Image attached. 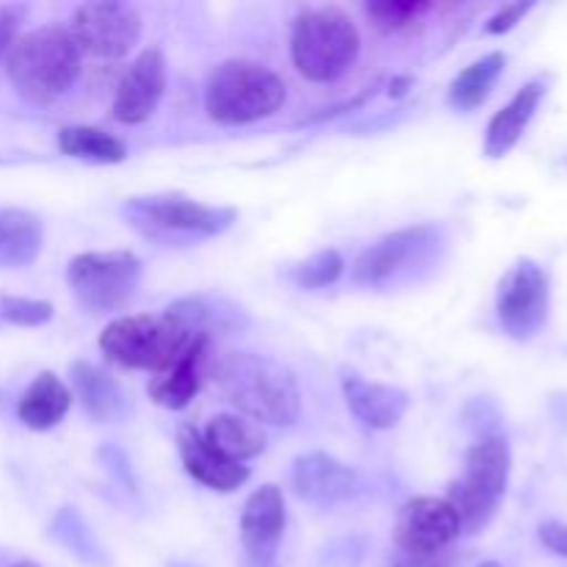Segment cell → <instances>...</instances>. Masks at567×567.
<instances>
[{
    "label": "cell",
    "mask_w": 567,
    "mask_h": 567,
    "mask_svg": "<svg viewBox=\"0 0 567 567\" xmlns=\"http://www.w3.org/2000/svg\"><path fill=\"white\" fill-rule=\"evenodd\" d=\"M221 396L252 424L293 426L302 413L297 377L277 360L252 352H225L210 365Z\"/></svg>",
    "instance_id": "cell-1"
},
{
    "label": "cell",
    "mask_w": 567,
    "mask_h": 567,
    "mask_svg": "<svg viewBox=\"0 0 567 567\" xmlns=\"http://www.w3.org/2000/svg\"><path fill=\"white\" fill-rule=\"evenodd\" d=\"M81 48L70 28L48 22L22 33L6 55V72L20 97L48 105L64 97L81 75Z\"/></svg>",
    "instance_id": "cell-2"
},
{
    "label": "cell",
    "mask_w": 567,
    "mask_h": 567,
    "mask_svg": "<svg viewBox=\"0 0 567 567\" xmlns=\"http://www.w3.org/2000/svg\"><path fill=\"white\" fill-rule=\"evenodd\" d=\"M127 227L161 247H192L230 230L238 219L236 208L205 205L183 194H147L120 205Z\"/></svg>",
    "instance_id": "cell-3"
},
{
    "label": "cell",
    "mask_w": 567,
    "mask_h": 567,
    "mask_svg": "<svg viewBox=\"0 0 567 567\" xmlns=\"http://www.w3.org/2000/svg\"><path fill=\"white\" fill-rule=\"evenodd\" d=\"M197 338L169 310L120 316L100 332V352L120 369L161 374L177 363Z\"/></svg>",
    "instance_id": "cell-4"
},
{
    "label": "cell",
    "mask_w": 567,
    "mask_h": 567,
    "mask_svg": "<svg viewBox=\"0 0 567 567\" xmlns=\"http://www.w3.org/2000/svg\"><path fill=\"white\" fill-rule=\"evenodd\" d=\"M286 103V83L260 61H221L205 81V111L221 125H247L271 116Z\"/></svg>",
    "instance_id": "cell-5"
},
{
    "label": "cell",
    "mask_w": 567,
    "mask_h": 567,
    "mask_svg": "<svg viewBox=\"0 0 567 567\" xmlns=\"http://www.w3.org/2000/svg\"><path fill=\"white\" fill-rule=\"evenodd\" d=\"M360 55V33L352 17L338 6H319L297 17L291 31V59L299 75L332 83L347 75Z\"/></svg>",
    "instance_id": "cell-6"
},
{
    "label": "cell",
    "mask_w": 567,
    "mask_h": 567,
    "mask_svg": "<svg viewBox=\"0 0 567 567\" xmlns=\"http://www.w3.org/2000/svg\"><path fill=\"white\" fill-rule=\"evenodd\" d=\"M509 471H513V452L504 437L487 435L468 449L463 476L449 485L446 496L457 513L463 535H476L491 524L507 493Z\"/></svg>",
    "instance_id": "cell-7"
},
{
    "label": "cell",
    "mask_w": 567,
    "mask_h": 567,
    "mask_svg": "<svg viewBox=\"0 0 567 567\" xmlns=\"http://www.w3.org/2000/svg\"><path fill=\"white\" fill-rule=\"evenodd\" d=\"M66 286L89 313H116L142 286V260L127 249L75 255L66 266Z\"/></svg>",
    "instance_id": "cell-8"
},
{
    "label": "cell",
    "mask_w": 567,
    "mask_h": 567,
    "mask_svg": "<svg viewBox=\"0 0 567 567\" xmlns=\"http://www.w3.org/2000/svg\"><path fill=\"white\" fill-rule=\"evenodd\" d=\"M446 236L437 225H413L388 233L380 241L360 252L352 266V280L365 288H385L415 269L432 264L441 255Z\"/></svg>",
    "instance_id": "cell-9"
},
{
    "label": "cell",
    "mask_w": 567,
    "mask_h": 567,
    "mask_svg": "<svg viewBox=\"0 0 567 567\" xmlns=\"http://www.w3.org/2000/svg\"><path fill=\"white\" fill-rule=\"evenodd\" d=\"M551 310V280L546 269L529 258H520L498 282L496 316L502 330L513 341H532L543 332Z\"/></svg>",
    "instance_id": "cell-10"
},
{
    "label": "cell",
    "mask_w": 567,
    "mask_h": 567,
    "mask_svg": "<svg viewBox=\"0 0 567 567\" xmlns=\"http://www.w3.org/2000/svg\"><path fill=\"white\" fill-rule=\"evenodd\" d=\"M70 33L81 53L109 61L125 59L142 39V14L116 0L83 3L72 14Z\"/></svg>",
    "instance_id": "cell-11"
},
{
    "label": "cell",
    "mask_w": 567,
    "mask_h": 567,
    "mask_svg": "<svg viewBox=\"0 0 567 567\" xmlns=\"http://www.w3.org/2000/svg\"><path fill=\"white\" fill-rule=\"evenodd\" d=\"M460 532V518L446 498L419 496L404 504L396 515L393 540L404 554L415 559H426L432 554L452 546Z\"/></svg>",
    "instance_id": "cell-12"
},
{
    "label": "cell",
    "mask_w": 567,
    "mask_h": 567,
    "mask_svg": "<svg viewBox=\"0 0 567 567\" xmlns=\"http://www.w3.org/2000/svg\"><path fill=\"white\" fill-rule=\"evenodd\" d=\"M286 532V502L277 485H264L247 498L241 509V548L247 567H271Z\"/></svg>",
    "instance_id": "cell-13"
},
{
    "label": "cell",
    "mask_w": 567,
    "mask_h": 567,
    "mask_svg": "<svg viewBox=\"0 0 567 567\" xmlns=\"http://www.w3.org/2000/svg\"><path fill=\"white\" fill-rule=\"evenodd\" d=\"M166 94V59L161 50L150 48L138 53L116 83L111 114L122 125H142L158 111Z\"/></svg>",
    "instance_id": "cell-14"
},
{
    "label": "cell",
    "mask_w": 567,
    "mask_h": 567,
    "mask_svg": "<svg viewBox=\"0 0 567 567\" xmlns=\"http://www.w3.org/2000/svg\"><path fill=\"white\" fill-rule=\"evenodd\" d=\"M293 491L313 507H338L363 493V480L352 465L341 463L327 452H310L297 457L291 471Z\"/></svg>",
    "instance_id": "cell-15"
},
{
    "label": "cell",
    "mask_w": 567,
    "mask_h": 567,
    "mask_svg": "<svg viewBox=\"0 0 567 567\" xmlns=\"http://www.w3.org/2000/svg\"><path fill=\"white\" fill-rule=\"evenodd\" d=\"M341 388L347 408L369 430H393L410 410L408 391L365 380L358 371H343Z\"/></svg>",
    "instance_id": "cell-16"
},
{
    "label": "cell",
    "mask_w": 567,
    "mask_h": 567,
    "mask_svg": "<svg viewBox=\"0 0 567 567\" xmlns=\"http://www.w3.org/2000/svg\"><path fill=\"white\" fill-rule=\"evenodd\" d=\"M177 454H181L186 474L208 491L233 493L249 480L247 465L221 457L216 449H210L203 432L194 430L192 424H181V430H177Z\"/></svg>",
    "instance_id": "cell-17"
},
{
    "label": "cell",
    "mask_w": 567,
    "mask_h": 567,
    "mask_svg": "<svg viewBox=\"0 0 567 567\" xmlns=\"http://www.w3.org/2000/svg\"><path fill=\"white\" fill-rule=\"evenodd\" d=\"M210 347H214V338L199 336L177 363H172L169 369L150 380V399L166 410L188 408L192 399L197 396L199 385H203V374L210 365Z\"/></svg>",
    "instance_id": "cell-18"
},
{
    "label": "cell",
    "mask_w": 567,
    "mask_h": 567,
    "mask_svg": "<svg viewBox=\"0 0 567 567\" xmlns=\"http://www.w3.org/2000/svg\"><path fill=\"white\" fill-rule=\"evenodd\" d=\"M72 391L81 399L83 413L94 421V424H116L131 415V396L122 391L120 382L111 374H105L100 365L78 360L70 369Z\"/></svg>",
    "instance_id": "cell-19"
},
{
    "label": "cell",
    "mask_w": 567,
    "mask_h": 567,
    "mask_svg": "<svg viewBox=\"0 0 567 567\" xmlns=\"http://www.w3.org/2000/svg\"><path fill=\"white\" fill-rule=\"evenodd\" d=\"M543 97H546V83L537 78V81L524 83V86L515 92V97L509 100L502 111H496V116H493L485 133L487 158H504V155L520 142V136L526 133L529 122L535 120Z\"/></svg>",
    "instance_id": "cell-20"
},
{
    "label": "cell",
    "mask_w": 567,
    "mask_h": 567,
    "mask_svg": "<svg viewBox=\"0 0 567 567\" xmlns=\"http://www.w3.org/2000/svg\"><path fill=\"white\" fill-rule=\"evenodd\" d=\"M175 319H181L194 336L214 338L216 332H236L249 324L247 313L238 305H233L225 297H210V293H194L172 302L169 308Z\"/></svg>",
    "instance_id": "cell-21"
},
{
    "label": "cell",
    "mask_w": 567,
    "mask_h": 567,
    "mask_svg": "<svg viewBox=\"0 0 567 567\" xmlns=\"http://www.w3.org/2000/svg\"><path fill=\"white\" fill-rule=\"evenodd\" d=\"M72 408V391L53 374V371H42L37 380L28 385L22 393L20 404H17V415L22 424L33 432H48L55 424H61Z\"/></svg>",
    "instance_id": "cell-22"
},
{
    "label": "cell",
    "mask_w": 567,
    "mask_h": 567,
    "mask_svg": "<svg viewBox=\"0 0 567 567\" xmlns=\"http://www.w3.org/2000/svg\"><path fill=\"white\" fill-rule=\"evenodd\" d=\"M44 225L22 208H0V269H22L39 258Z\"/></svg>",
    "instance_id": "cell-23"
},
{
    "label": "cell",
    "mask_w": 567,
    "mask_h": 567,
    "mask_svg": "<svg viewBox=\"0 0 567 567\" xmlns=\"http://www.w3.org/2000/svg\"><path fill=\"white\" fill-rule=\"evenodd\" d=\"M203 437L210 443V449H216L221 457L233 460V463L258 457L266 449V435L260 432V426L252 421H244L241 415H214L205 426Z\"/></svg>",
    "instance_id": "cell-24"
},
{
    "label": "cell",
    "mask_w": 567,
    "mask_h": 567,
    "mask_svg": "<svg viewBox=\"0 0 567 567\" xmlns=\"http://www.w3.org/2000/svg\"><path fill=\"white\" fill-rule=\"evenodd\" d=\"M504 66H507V55L498 50L465 66L449 86V105L454 111H476L480 105H485L498 78L504 75Z\"/></svg>",
    "instance_id": "cell-25"
},
{
    "label": "cell",
    "mask_w": 567,
    "mask_h": 567,
    "mask_svg": "<svg viewBox=\"0 0 567 567\" xmlns=\"http://www.w3.org/2000/svg\"><path fill=\"white\" fill-rule=\"evenodd\" d=\"M59 150L86 164H122L127 158L125 142L92 125H66L59 131Z\"/></svg>",
    "instance_id": "cell-26"
},
{
    "label": "cell",
    "mask_w": 567,
    "mask_h": 567,
    "mask_svg": "<svg viewBox=\"0 0 567 567\" xmlns=\"http://www.w3.org/2000/svg\"><path fill=\"white\" fill-rule=\"evenodd\" d=\"M343 258L338 249H321V252L310 255L302 264L288 269V280L305 291H319V288L336 286L343 275Z\"/></svg>",
    "instance_id": "cell-27"
},
{
    "label": "cell",
    "mask_w": 567,
    "mask_h": 567,
    "mask_svg": "<svg viewBox=\"0 0 567 567\" xmlns=\"http://www.w3.org/2000/svg\"><path fill=\"white\" fill-rule=\"evenodd\" d=\"M50 535H53L61 546L70 548L75 557L86 559V563H103V551H100L97 540H94V535L89 532L86 520H83L72 507H64L55 515L53 526H50Z\"/></svg>",
    "instance_id": "cell-28"
},
{
    "label": "cell",
    "mask_w": 567,
    "mask_h": 567,
    "mask_svg": "<svg viewBox=\"0 0 567 567\" xmlns=\"http://www.w3.org/2000/svg\"><path fill=\"white\" fill-rule=\"evenodd\" d=\"M430 9V3H419V0H382V3L365 6V14L382 31H399V28H408L413 22H419Z\"/></svg>",
    "instance_id": "cell-29"
},
{
    "label": "cell",
    "mask_w": 567,
    "mask_h": 567,
    "mask_svg": "<svg viewBox=\"0 0 567 567\" xmlns=\"http://www.w3.org/2000/svg\"><path fill=\"white\" fill-rule=\"evenodd\" d=\"M0 319L17 327H42L53 319V305L42 299L0 297Z\"/></svg>",
    "instance_id": "cell-30"
},
{
    "label": "cell",
    "mask_w": 567,
    "mask_h": 567,
    "mask_svg": "<svg viewBox=\"0 0 567 567\" xmlns=\"http://www.w3.org/2000/svg\"><path fill=\"white\" fill-rule=\"evenodd\" d=\"M535 9V3H507L504 6V9H498L496 14L491 17V20H487V25H485V31L487 33H493V37H498V33H507V31H513L515 25H518L520 20H524L526 14H529V11Z\"/></svg>",
    "instance_id": "cell-31"
},
{
    "label": "cell",
    "mask_w": 567,
    "mask_h": 567,
    "mask_svg": "<svg viewBox=\"0 0 567 567\" xmlns=\"http://www.w3.org/2000/svg\"><path fill=\"white\" fill-rule=\"evenodd\" d=\"M537 537H540V543L548 551L567 559V524H559V520H543V524L537 526Z\"/></svg>",
    "instance_id": "cell-32"
},
{
    "label": "cell",
    "mask_w": 567,
    "mask_h": 567,
    "mask_svg": "<svg viewBox=\"0 0 567 567\" xmlns=\"http://www.w3.org/2000/svg\"><path fill=\"white\" fill-rule=\"evenodd\" d=\"M20 22H22V9H14V6H6L0 9V55H9V50L14 48L17 31H20Z\"/></svg>",
    "instance_id": "cell-33"
},
{
    "label": "cell",
    "mask_w": 567,
    "mask_h": 567,
    "mask_svg": "<svg viewBox=\"0 0 567 567\" xmlns=\"http://www.w3.org/2000/svg\"><path fill=\"white\" fill-rule=\"evenodd\" d=\"M408 83H410V78H396V81L391 83V92H388V94H391V97H402V94L408 92V89H404Z\"/></svg>",
    "instance_id": "cell-34"
},
{
    "label": "cell",
    "mask_w": 567,
    "mask_h": 567,
    "mask_svg": "<svg viewBox=\"0 0 567 567\" xmlns=\"http://www.w3.org/2000/svg\"><path fill=\"white\" fill-rule=\"evenodd\" d=\"M11 567H42V565H37V563H28V559H22V563H17V565H11Z\"/></svg>",
    "instance_id": "cell-35"
},
{
    "label": "cell",
    "mask_w": 567,
    "mask_h": 567,
    "mask_svg": "<svg viewBox=\"0 0 567 567\" xmlns=\"http://www.w3.org/2000/svg\"><path fill=\"white\" fill-rule=\"evenodd\" d=\"M480 567H502V565H498V563H482Z\"/></svg>",
    "instance_id": "cell-36"
},
{
    "label": "cell",
    "mask_w": 567,
    "mask_h": 567,
    "mask_svg": "<svg viewBox=\"0 0 567 567\" xmlns=\"http://www.w3.org/2000/svg\"><path fill=\"white\" fill-rule=\"evenodd\" d=\"M169 567H192V565H183V563H175V565H169Z\"/></svg>",
    "instance_id": "cell-37"
},
{
    "label": "cell",
    "mask_w": 567,
    "mask_h": 567,
    "mask_svg": "<svg viewBox=\"0 0 567 567\" xmlns=\"http://www.w3.org/2000/svg\"><path fill=\"white\" fill-rule=\"evenodd\" d=\"M399 567H424V565H399Z\"/></svg>",
    "instance_id": "cell-38"
}]
</instances>
